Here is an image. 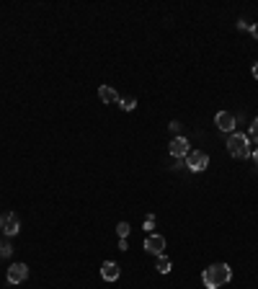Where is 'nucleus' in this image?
<instances>
[{
	"mask_svg": "<svg viewBox=\"0 0 258 289\" xmlns=\"http://www.w3.org/2000/svg\"><path fill=\"white\" fill-rule=\"evenodd\" d=\"M253 78L258 80V62H253Z\"/></svg>",
	"mask_w": 258,
	"mask_h": 289,
	"instance_id": "obj_20",
	"label": "nucleus"
},
{
	"mask_svg": "<svg viewBox=\"0 0 258 289\" xmlns=\"http://www.w3.org/2000/svg\"><path fill=\"white\" fill-rule=\"evenodd\" d=\"M142 227H145L147 232L155 230V214H147V217H145V225H142Z\"/></svg>",
	"mask_w": 258,
	"mask_h": 289,
	"instance_id": "obj_15",
	"label": "nucleus"
},
{
	"mask_svg": "<svg viewBox=\"0 0 258 289\" xmlns=\"http://www.w3.org/2000/svg\"><path fill=\"white\" fill-rule=\"evenodd\" d=\"M227 152L233 158H251V142H248V134H230L227 140Z\"/></svg>",
	"mask_w": 258,
	"mask_h": 289,
	"instance_id": "obj_2",
	"label": "nucleus"
},
{
	"mask_svg": "<svg viewBox=\"0 0 258 289\" xmlns=\"http://www.w3.org/2000/svg\"><path fill=\"white\" fill-rule=\"evenodd\" d=\"M0 230H3L5 235H18V230H21V222H18V217H16L13 212L0 214Z\"/></svg>",
	"mask_w": 258,
	"mask_h": 289,
	"instance_id": "obj_4",
	"label": "nucleus"
},
{
	"mask_svg": "<svg viewBox=\"0 0 258 289\" xmlns=\"http://www.w3.org/2000/svg\"><path fill=\"white\" fill-rule=\"evenodd\" d=\"M168 150H171V155L176 158V160H181V158H186L189 155V140L186 137H173L171 140V144H168Z\"/></svg>",
	"mask_w": 258,
	"mask_h": 289,
	"instance_id": "obj_5",
	"label": "nucleus"
},
{
	"mask_svg": "<svg viewBox=\"0 0 258 289\" xmlns=\"http://www.w3.org/2000/svg\"><path fill=\"white\" fill-rule=\"evenodd\" d=\"M26 276H29V266L26 264H13L8 268V284H21L26 282Z\"/></svg>",
	"mask_w": 258,
	"mask_h": 289,
	"instance_id": "obj_7",
	"label": "nucleus"
},
{
	"mask_svg": "<svg viewBox=\"0 0 258 289\" xmlns=\"http://www.w3.org/2000/svg\"><path fill=\"white\" fill-rule=\"evenodd\" d=\"M119 248H122V250H127V248H129V243H127V238H119Z\"/></svg>",
	"mask_w": 258,
	"mask_h": 289,
	"instance_id": "obj_18",
	"label": "nucleus"
},
{
	"mask_svg": "<svg viewBox=\"0 0 258 289\" xmlns=\"http://www.w3.org/2000/svg\"><path fill=\"white\" fill-rule=\"evenodd\" d=\"M251 34H253V39L258 41V23H253V26H251Z\"/></svg>",
	"mask_w": 258,
	"mask_h": 289,
	"instance_id": "obj_19",
	"label": "nucleus"
},
{
	"mask_svg": "<svg viewBox=\"0 0 258 289\" xmlns=\"http://www.w3.org/2000/svg\"><path fill=\"white\" fill-rule=\"evenodd\" d=\"M98 98H101L104 103H119V101H122V98H119V93H116L111 85H101V88H98Z\"/></svg>",
	"mask_w": 258,
	"mask_h": 289,
	"instance_id": "obj_9",
	"label": "nucleus"
},
{
	"mask_svg": "<svg viewBox=\"0 0 258 289\" xmlns=\"http://www.w3.org/2000/svg\"><path fill=\"white\" fill-rule=\"evenodd\" d=\"M11 256H13V248L5 240H0V258H11Z\"/></svg>",
	"mask_w": 258,
	"mask_h": 289,
	"instance_id": "obj_12",
	"label": "nucleus"
},
{
	"mask_svg": "<svg viewBox=\"0 0 258 289\" xmlns=\"http://www.w3.org/2000/svg\"><path fill=\"white\" fill-rule=\"evenodd\" d=\"M155 268H158L160 274H168V271L173 268V264H171V258L163 253V256H158V264H155Z\"/></svg>",
	"mask_w": 258,
	"mask_h": 289,
	"instance_id": "obj_11",
	"label": "nucleus"
},
{
	"mask_svg": "<svg viewBox=\"0 0 258 289\" xmlns=\"http://www.w3.org/2000/svg\"><path fill=\"white\" fill-rule=\"evenodd\" d=\"M253 160H256V165H258V150L253 152Z\"/></svg>",
	"mask_w": 258,
	"mask_h": 289,
	"instance_id": "obj_21",
	"label": "nucleus"
},
{
	"mask_svg": "<svg viewBox=\"0 0 258 289\" xmlns=\"http://www.w3.org/2000/svg\"><path fill=\"white\" fill-rule=\"evenodd\" d=\"M101 276H104L106 282H116V279H119V264H114V261H106V264L101 266Z\"/></svg>",
	"mask_w": 258,
	"mask_h": 289,
	"instance_id": "obj_10",
	"label": "nucleus"
},
{
	"mask_svg": "<svg viewBox=\"0 0 258 289\" xmlns=\"http://www.w3.org/2000/svg\"><path fill=\"white\" fill-rule=\"evenodd\" d=\"M248 132H251V137L258 142V119H253V124H251V129H248Z\"/></svg>",
	"mask_w": 258,
	"mask_h": 289,
	"instance_id": "obj_16",
	"label": "nucleus"
},
{
	"mask_svg": "<svg viewBox=\"0 0 258 289\" xmlns=\"http://www.w3.org/2000/svg\"><path fill=\"white\" fill-rule=\"evenodd\" d=\"M215 124H217L222 132H233V129H235V116L230 114V111H219V114L215 116Z\"/></svg>",
	"mask_w": 258,
	"mask_h": 289,
	"instance_id": "obj_8",
	"label": "nucleus"
},
{
	"mask_svg": "<svg viewBox=\"0 0 258 289\" xmlns=\"http://www.w3.org/2000/svg\"><path fill=\"white\" fill-rule=\"evenodd\" d=\"M186 165L194 170V173H201V170L209 165V155H207V152H201V150H194V152L186 155Z\"/></svg>",
	"mask_w": 258,
	"mask_h": 289,
	"instance_id": "obj_3",
	"label": "nucleus"
},
{
	"mask_svg": "<svg viewBox=\"0 0 258 289\" xmlns=\"http://www.w3.org/2000/svg\"><path fill=\"white\" fill-rule=\"evenodd\" d=\"M201 282H204L207 289H219V287L233 282V268H230L227 264H212L209 268H204Z\"/></svg>",
	"mask_w": 258,
	"mask_h": 289,
	"instance_id": "obj_1",
	"label": "nucleus"
},
{
	"mask_svg": "<svg viewBox=\"0 0 258 289\" xmlns=\"http://www.w3.org/2000/svg\"><path fill=\"white\" fill-rule=\"evenodd\" d=\"M168 129H171V132L178 137V132H181V124H178V122H171V124H168Z\"/></svg>",
	"mask_w": 258,
	"mask_h": 289,
	"instance_id": "obj_17",
	"label": "nucleus"
},
{
	"mask_svg": "<svg viewBox=\"0 0 258 289\" xmlns=\"http://www.w3.org/2000/svg\"><path fill=\"white\" fill-rule=\"evenodd\" d=\"M116 235H119V238H127V235H129V222H119L116 225Z\"/></svg>",
	"mask_w": 258,
	"mask_h": 289,
	"instance_id": "obj_14",
	"label": "nucleus"
},
{
	"mask_svg": "<svg viewBox=\"0 0 258 289\" xmlns=\"http://www.w3.org/2000/svg\"><path fill=\"white\" fill-rule=\"evenodd\" d=\"M119 106L124 108V111H134V106H137V101L134 98H122V101H119Z\"/></svg>",
	"mask_w": 258,
	"mask_h": 289,
	"instance_id": "obj_13",
	"label": "nucleus"
},
{
	"mask_svg": "<svg viewBox=\"0 0 258 289\" xmlns=\"http://www.w3.org/2000/svg\"><path fill=\"white\" fill-rule=\"evenodd\" d=\"M145 250L152 253V256H163V250H165V238H163V235H147Z\"/></svg>",
	"mask_w": 258,
	"mask_h": 289,
	"instance_id": "obj_6",
	"label": "nucleus"
}]
</instances>
